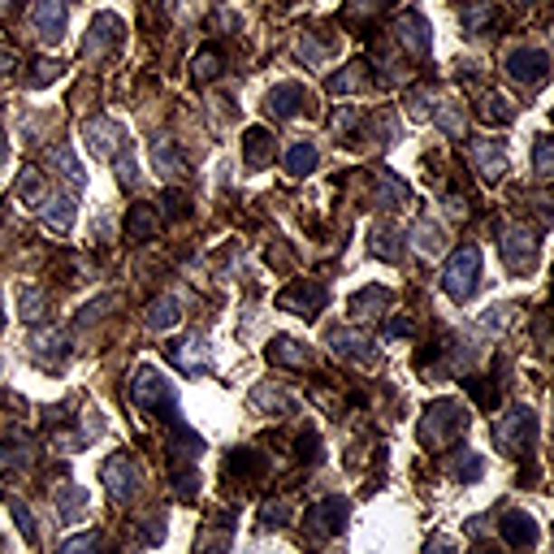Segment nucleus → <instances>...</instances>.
Returning <instances> with one entry per match:
<instances>
[{
  "instance_id": "nucleus-51",
  "label": "nucleus",
  "mask_w": 554,
  "mask_h": 554,
  "mask_svg": "<svg viewBox=\"0 0 554 554\" xmlns=\"http://www.w3.org/2000/svg\"><path fill=\"white\" fill-rule=\"evenodd\" d=\"M437 121H442V130H451V135H463V118H459L455 109H442V113H437Z\"/></svg>"
},
{
  "instance_id": "nucleus-38",
  "label": "nucleus",
  "mask_w": 554,
  "mask_h": 554,
  "mask_svg": "<svg viewBox=\"0 0 554 554\" xmlns=\"http://www.w3.org/2000/svg\"><path fill=\"white\" fill-rule=\"evenodd\" d=\"M533 169L541 178H554V138H537L533 143Z\"/></svg>"
},
{
  "instance_id": "nucleus-42",
  "label": "nucleus",
  "mask_w": 554,
  "mask_h": 554,
  "mask_svg": "<svg viewBox=\"0 0 554 554\" xmlns=\"http://www.w3.org/2000/svg\"><path fill=\"white\" fill-rule=\"evenodd\" d=\"M100 546V533L91 529V533H79V537H65L61 541V554H91Z\"/></svg>"
},
{
  "instance_id": "nucleus-54",
  "label": "nucleus",
  "mask_w": 554,
  "mask_h": 554,
  "mask_svg": "<svg viewBox=\"0 0 554 554\" xmlns=\"http://www.w3.org/2000/svg\"><path fill=\"white\" fill-rule=\"evenodd\" d=\"M425 554H455V541H451V537H429V541H425Z\"/></svg>"
},
{
  "instance_id": "nucleus-8",
  "label": "nucleus",
  "mask_w": 554,
  "mask_h": 554,
  "mask_svg": "<svg viewBox=\"0 0 554 554\" xmlns=\"http://www.w3.org/2000/svg\"><path fill=\"white\" fill-rule=\"evenodd\" d=\"M507 74L520 87H537V82L550 74V53H541V48H515L511 57H507Z\"/></svg>"
},
{
  "instance_id": "nucleus-13",
  "label": "nucleus",
  "mask_w": 554,
  "mask_h": 554,
  "mask_svg": "<svg viewBox=\"0 0 554 554\" xmlns=\"http://www.w3.org/2000/svg\"><path fill=\"white\" fill-rule=\"evenodd\" d=\"M498 524H502V541L511 550H533L537 546V520L529 511H507Z\"/></svg>"
},
{
  "instance_id": "nucleus-46",
  "label": "nucleus",
  "mask_w": 554,
  "mask_h": 554,
  "mask_svg": "<svg viewBox=\"0 0 554 554\" xmlns=\"http://www.w3.org/2000/svg\"><path fill=\"white\" fill-rule=\"evenodd\" d=\"M299 463H320V437L317 434L299 437Z\"/></svg>"
},
{
  "instance_id": "nucleus-9",
  "label": "nucleus",
  "mask_w": 554,
  "mask_h": 554,
  "mask_svg": "<svg viewBox=\"0 0 554 554\" xmlns=\"http://www.w3.org/2000/svg\"><path fill=\"white\" fill-rule=\"evenodd\" d=\"M82 135L91 143V152L104 160H118L121 152H126V135H121V126L113 118H91L82 126Z\"/></svg>"
},
{
  "instance_id": "nucleus-25",
  "label": "nucleus",
  "mask_w": 554,
  "mask_h": 554,
  "mask_svg": "<svg viewBox=\"0 0 554 554\" xmlns=\"http://www.w3.org/2000/svg\"><path fill=\"white\" fill-rule=\"evenodd\" d=\"M476 113H481V121H490V126H511V121H515V104L507 96H498V91H485V96H481V104H476Z\"/></svg>"
},
{
  "instance_id": "nucleus-10",
  "label": "nucleus",
  "mask_w": 554,
  "mask_h": 554,
  "mask_svg": "<svg viewBox=\"0 0 554 554\" xmlns=\"http://www.w3.org/2000/svg\"><path fill=\"white\" fill-rule=\"evenodd\" d=\"M26 347H31V359H35L40 368H48V373L65 368V359H70V347H65V338H61L57 330H35Z\"/></svg>"
},
{
  "instance_id": "nucleus-48",
  "label": "nucleus",
  "mask_w": 554,
  "mask_h": 554,
  "mask_svg": "<svg viewBox=\"0 0 554 554\" xmlns=\"http://www.w3.org/2000/svg\"><path fill=\"white\" fill-rule=\"evenodd\" d=\"M407 113H412V118H429V91H425V87L407 96Z\"/></svg>"
},
{
  "instance_id": "nucleus-27",
  "label": "nucleus",
  "mask_w": 554,
  "mask_h": 554,
  "mask_svg": "<svg viewBox=\"0 0 554 554\" xmlns=\"http://www.w3.org/2000/svg\"><path fill=\"white\" fill-rule=\"evenodd\" d=\"M160 230L157 213H152V204H135L130 213H126V238H135V243H143V238H152Z\"/></svg>"
},
{
  "instance_id": "nucleus-29",
  "label": "nucleus",
  "mask_w": 554,
  "mask_h": 554,
  "mask_svg": "<svg viewBox=\"0 0 554 554\" xmlns=\"http://www.w3.org/2000/svg\"><path fill=\"white\" fill-rule=\"evenodd\" d=\"M230 541H234V520H217L208 533L199 537V550L196 554H225V550H230Z\"/></svg>"
},
{
  "instance_id": "nucleus-7",
  "label": "nucleus",
  "mask_w": 554,
  "mask_h": 554,
  "mask_svg": "<svg viewBox=\"0 0 554 554\" xmlns=\"http://www.w3.org/2000/svg\"><path fill=\"white\" fill-rule=\"evenodd\" d=\"M277 303H282L286 312H295V317H317L320 308L330 303V291H325L320 282H308V277H303V282H295L291 291H282Z\"/></svg>"
},
{
  "instance_id": "nucleus-41",
  "label": "nucleus",
  "mask_w": 554,
  "mask_h": 554,
  "mask_svg": "<svg viewBox=\"0 0 554 554\" xmlns=\"http://www.w3.org/2000/svg\"><path fill=\"white\" fill-rule=\"evenodd\" d=\"M18 196L26 199V204H43V182H40L35 169H26V174L18 178Z\"/></svg>"
},
{
  "instance_id": "nucleus-31",
  "label": "nucleus",
  "mask_w": 554,
  "mask_h": 554,
  "mask_svg": "<svg viewBox=\"0 0 554 554\" xmlns=\"http://www.w3.org/2000/svg\"><path fill=\"white\" fill-rule=\"evenodd\" d=\"M312 165H317V148H312V143H295V148L286 152V174H295V178L312 174Z\"/></svg>"
},
{
  "instance_id": "nucleus-55",
  "label": "nucleus",
  "mask_w": 554,
  "mask_h": 554,
  "mask_svg": "<svg viewBox=\"0 0 554 554\" xmlns=\"http://www.w3.org/2000/svg\"><path fill=\"white\" fill-rule=\"evenodd\" d=\"M22 9V0H0V18H14Z\"/></svg>"
},
{
  "instance_id": "nucleus-6",
  "label": "nucleus",
  "mask_w": 554,
  "mask_h": 554,
  "mask_svg": "<svg viewBox=\"0 0 554 554\" xmlns=\"http://www.w3.org/2000/svg\"><path fill=\"white\" fill-rule=\"evenodd\" d=\"M537 442V416L529 407H515V412L502 416L498 425V446L502 451H529Z\"/></svg>"
},
{
  "instance_id": "nucleus-45",
  "label": "nucleus",
  "mask_w": 554,
  "mask_h": 554,
  "mask_svg": "<svg viewBox=\"0 0 554 554\" xmlns=\"http://www.w3.org/2000/svg\"><path fill=\"white\" fill-rule=\"evenodd\" d=\"M468 390H473V398L481 403V407H498V390L490 386V381H481V377H473V381H468Z\"/></svg>"
},
{
  "instance_id": "nucleus-23",
  "label": "nucleus",
  "mask_w": 554,
  "mask_h": 554,
  "mask_svg": "<svg viewBox=\"0 0 554 554\" xmlns=\"http://www.w3.org/2000/svg\"><path fill=\"white\" fill-rule=\"evenodd\" d=\"M225 473L243 476V481H260V476L269 473V459L260 455V451H252V446H243V451H230V459H225Z\"/></svg>"
},
{
  "instance_id": "nucleus-21",
  "label": "nucleus",
  "mask_w": 554,
  "mask_h": 554,
  "mask_svg": "<svg viewBox=\"0 0 554 554\" xmlns=\"http://www.w3.org/2000/svg\"><path fill=\"white\" fill-rule=\"evenodd\" d=\"M269 359L282 364V368H312V351H308L303 342H295V338H286V334H277L273 342H269Z\"/></svg>"
},
{
  "instance_id": "nucleus-17",
  "label": "nucleus",
  "mask_w": 554,
  "mask_h": 554,
  "mask_svg": "<svg viewBox=\"0 0 554 554\" xmlns=\"http://www.w3.org/2000/svg\"><path fill=\"white\" fill-rule=\"evenodd\" d=\"M70 22V5L65 0H35V31L43 40H61Z\"/></svg>"
},
{
  "instance_id": "nucleus-3",
  "label": "nucleus",
  "mask_w": 554,
  "mask_h": 554,
  "mask_svg": "<svg viewBox=\"0 0 554 554\" xmlns=\"http://www.w3.org/2000/svg\"><path fill=\"white\" fill-rule=\"evenodd\" d=\"M476 277H481V252H476L473 243H463V247H455L451 260L442 264V291L455 299V303H463V299H473Z\"/></svg>"
},
{
  "instance_id": "nucleus-52",
  "label": "nucleus",
  "mask_w": 554,
  "mask_h": 554,
  "mask_svg": "<svg viewBox=\"0 0 554 554\" xmlns=\"http://www.w3.org/2000/svg\"><path fill=\"white\" fill-rule=\"evenodd\" d=\"M286 515H291L286 502H269V507H264V524H269V529H273V524H286Z\"/></svg>"
},
{
  "instance_id": "nucleus-34",
  "label": "nucleus",
  "mask_w": 554,
  "mask_h": 554,
  "mask_svg": "<svg viewBox=\"0 0 554 554\" xmlns=\"http://www.w3.org/2000/svg\"><path fill=\"white\" fill-rule=\"evenodd\" d=\"M256 407H269V412H291L295 407V398L286 395V390H273V386H256Z\"/></svg>"
},
{
  "instance_id": "nucleus-37",
  "label": "nucleus",
  "mask_w": 554,
  "mask_h": 554,
  "mask_svg": "<svg viewBox=\"0 0 554 554\" xmlns=\"http://www.w3.org/2000/svg\"><path fill=\"white\" fill-rule=\"evenodd\" d=\"M373 256H381V260H398L403 256V247H398V234L390 230V225H381L373 234Z\"/></svg>"
},
{
  "instance_id": "nucleus-39",
  "label": "nucleus",
  "mask_w": 554,
  "mask_h": 554,
  "mask_svg": "<svg viewBox=\"0 0 554 554\" xmlns=\"http://www.w3.org/2000/svg\"><path fill=\"white\" fill-rule=\"evenodd\" d=\"M191 70H196V79H199V82L217 79V74H221V53H217V48H208V53H199Z\"/></svg>"
},
{
  "instance_id": "nucleus-47",
  "label": "nucleus",
  "mask_w": 554,
  "mask_h": 554,
  "mask_svg": "<svg viewBox=\"0 0 554 554\" xmlns=\"http://www.w3.org/2000/svg\"><path fill=\"white\" fill-rule=\"evenodd\" d=\"M18 65H22L18 48H9V43H0V79H14V74H18Z\"/></svg>"
},
{
  "instance_id": "nucleus-20",
  "label": "nucleus",
  "mask_w": 554,
  "mask_h": 554,
  "mask_svg": "<svg viewBox=\"0 0 554 554\" xmlns=\"http://www.w3.org/2000/svg\"><path fill=\"white\" fill-rule=\"evenodd\" d=\"M277 152V138L264 130V126H252L247 135H243V160L252 165V169H264Z\"/></svg>"
},
{
  "instance_id": "nucleus-40",
  "label": "nucleus",
  "mask_w": 554,
  "mask_h": 554,
  "mask_svg": "<svg viewBox=\"0 0 554 554\" xmlns=\"http://www.w3.org/2000/svg\"><path fill=\"white\" fill-rule=\"evenodd\" d=\"M359 70H364V65H347L342 74H334V79H330V91H359V87L368 82Z\"/></svg>"
},
{
  "instance_id": "nucleus-11",
  "label": "nucleus",
  "mask_w": 554,
  "mask_h": 554,
  "mask_svg": "<svg viewBox=\"0 0 554 554\" xmlns=\"http://www.w3.org/2000/svg\"><path fill=\"white\" fill-rule=\"evenodd\" d=\"M347 515H351V507H347V498H320L317 507L308 511V524H317L320 537H338L342 529H347Z\"/></svg>"
},
{
  "instance_id": "nucleus-12",
  "label": "nucleus",
  "mask_w": 554,
  "mask_h": 554,
  "mask_svg": "<svg viewBox=\"0 0 554 554\" xmlns=\"http://www.w3.org/2000/svg\"><path fill=\"white\" fill-rule=\"evenodd\" d=\"M303 104H308V91H303L299 82H277L273 91H269V100H264V109H269L277 121L299 118V113H303Z\"/></svg>"
},
{
  "instance_id": "nucleus-36",
  "label": "nucleus",
  "mask_w": 554,
  "mask_h": 554,
  "mask_svg": "<svg viewBox=\"0 0 554 554\" xmlns=\"http://www.w3.org/2000/svg\"><path fill=\"white\" fill-rule=\"evenodd\" d=\"M18 303H22V317L31 320H43V308H48V299H43V291H35V286H22L18 291Z\"/></svg>"
},
{
  "instance_id": "nucleus-56",
  "label": "nucleus",
  "mask_w": 554,
  "mask_h": 554,
  "mask_svg": "<svg viewBox=\"0 0 554 554\" xmlns=\"http://www.w3.org/2000/svg\"><path fill=\"white\" fill-rule=\"evenodd\" d=\"M9 160V138H5V130H0V165Z\"/></svg>"
},
{
  "instance_id": "nucleus-33",
  "label": "nucleus",
  "mask_w": 554,
  "mask_h": 554,
  "mask_svg": "<svg viewBox=\"0 0 554 554\" xmlns=\"http://www.w3.org/2000/svg\"><path fill=\"white\" fill-rule=\"evenodd\" d=\"M57 507H61V515H65V520H79V515L87 511V494H82L79 485H61Z\"/></svg>"
},
{
  "instance_id": "nucleus-22",
  "label": "nucleus",
  "mask_w": 554,
  "mask_h": 554,
  "mask_svg": "<svg viewBox=\"0 0 554 554\" xmlns=\"http://www.w3.org/2000/svg\"><path fill=\"white\" fill-rule=\"evenodd\" d=\"M118 40H121V22L113 18V14H100V18L91 22V35H87V57H100V48L113 53Z\"/></svg>"
},
{
  "instance_id": "nucleus-28",
  "label": "nucleus",
  "mask_w": 554,
  "mask_h": 554,
  "mask_svg": "<svg viewBox=\"0 0 554 554\" xmlns=\"http://www.w3.org/2000/svg\"><path fill=\"white\" fill-rule=\"evenodd\" d=\"M48 160H53V165L61 169V178H70L74 186H82V182H87V174H82L79 157L70 152V143H53V148H48Z\"/></svg>"
},
{
  "instance_id": "nucleus-2",
  "label": "nucleus",
  "mask_w": 554,
  "mask_h": 554,
  "mask_svg": "<svg viewBox=\"0 0 554 554\" xmlns=\"http://www.w3.org/2000/svg\"><path fill=\"white\" fill-rule=\"evenodd\" d=\"M468 429V416H463V407L459 403H451V398H437V403H429L425 407V416H420V442L429 446V451H437V446H446L455 434H463Z\"/></svg>"
},
{
  "instance_id": "nucleus-58",
  "label": "nucleus",
  "mask_w": 554,
  "mask_h": 554,
  "mask_svg": "<svg viewBox=\"0 0 554 554\" xmlns=\"http://www.w3.org/2000/svg\"><path fill=\"white\" fill-rule=\"evenodd\" d=\"M473 554H490V550H473Z\"/></svg>"
},
{
  "instance_id": "nucleus-50",
  "label": "nucleus",
  "mask_w": 554,
  "mask_h": 554,
  "mask_svg": "<svg viewBox=\"0 0 554 554\" xmlns=\"http://www.w3.org/2000/svg\"><path fill=\"white\" fill-rule=\"evenodd\" d=\"M57 74H61V65H57V61H43V65H40V74H31V87H48V82L57 79Z\"/></svg>"
},
{
  "instance_id": "nucleus-43",
  "label": "nucleus",
  "mask_w": 554,
  "mask_h": 554,
  "mask_svg": "<svg viewBox=\"0 0 554 554\" xmlns=\"http://www.w3.org/2000/svg\"><path fill=\"white\" fill-rule=\"evenodd\" d=\"M22 463H26L22 442H18V437H14V442H5V446H0V468H5V473H18Z\"/></svg>"
},
{
  "instance_id": "nucleus-24",
  "label": "nucleus",
  "mask_w": 554,
  "mask_h": 554,
  "mask_svg": "<svg viewBox=\"0 0 554 554\" xmlns=\"http://www.w3.org/2000/svg\"><path fill=\"white\" fill-rule=\"evenodd\" d=\"M178 320H182V303L174 295L152 299V303H148V312H143V325H148V330H174Z\"/></svg>"
},
{
  "instance_id": "nucleus-32",
  "label": "nucleus",
  "mask_w": 554,
  "mask_h": 554,
  "mask_svg": "<svg viewBox=\"0 0 554 554\" xmlns=\"http://www.w3.org/2000/svg\"><path fill=\"white\" fill-rule=\"evenodd\" d=\"M386 303H390V291H381V286H368V291H359V295L351 299V312H356V317H373V308L381 312Z\"/></svg>"
},
{
  "instance_id": "nucleus-4",
  "label": "nucleus",
  "mask_w": 554,
  "mask_h": 554,
  "mask_svg": "<svg viewBox=\"0 0 554 554\" xmlns=\"http://www.w3.org/2000/svg\"><path fill=\"white\" fill-rule=\"evenodd\" d=\"M100 481H104V494L113 498V502H130V498L138 494V485H143V468H138L126 451H118V455L104 459Z\"/></svg>"
},
{
  "instance_id": "nucleus-30",
  "label": "nucleus",
  "mask_w": 554,
  "mask_h": 554,
  "mask_svg": "<svg viewBox=\"0 0 554 554\" xmlns=\"http://www.w3.org/2000/svg\"><path fill=\"white\" fill-rule=\"evenodd\" d=\"M451 473H455L463 485H473V481H481V473H485V459L476 455V451H459V455L451 459Z\"/></svg>"
},
{
  "instance_id": "nucleus-19",
  "label": "nucleus",
  "mask_w": 554,
  "mask_h": 554,
  "mask_svg": "<svg viewBox=\"0 0 554 554\" xmlns=\"http://www.w3.org/2000/svg\"><path fill=\"white\" fill-rule=\"evenodd\" d=\"M165 356L174 359L182 373H199V368H208V347H204V338H182V342H169V347H165Z\"/></svg>"
},
{
  "instance_id": "nucleus-5",
  "label": "nucleus",
  "mask_w": 554,
  "mask_h": 554,
  "mask_svg": "<svg viewBox=\"0 0 554 554\" xmlns=\"http://www.w3.org/2000/svg\"><path fill=\"white\" fill-rule=\"evenodd\" d=\"M498 247H502V260H507L511 273H533L537 269V238L529 234V230L507 225V230L498 234Z\"/></svg>"
},
{
  "instance_id": "nucleus-18",
  "label": "nucleus",
  "mask_w": 554,
  "mask_h": 554,
  "mask_svg": "<svg viewBox=\"0 0 554 554\" xmlns=\"http://www.w3.org/2000/svg\"><path fill=\"white\" fill-rule=\"evenodd\" d=\"M395 31H398V40H403V48L407 53H416V57H429V22L420 18V14H398L395 22Z\"/></svg>"
},
{
  "instance_id": "nucleus-49",
  "label": "nucleus",
  "mask_w": 554,
  "mask_h": 554,
  "mask_svg": "<svg viewBox=\"0 0 554 554\" xmlns=\"http://www.w3.org/2000/svg\"><path fill=\"white\" fill-rule=\"evenodd\" d=\"M381 186H386V199H390V204H398V199L407 196V186H403V182H398L395 174H390V169L381 174Z\"/></svg>"
},
{
  "instance_id": "nucleus-53",
  "label": "nucleus",
  "mask_w": 554,
  "mask_h": 554,
  "mask_svg": "<svg viewBox=\"0 0 554 554\" xmlns=\"http://www.w3.org/2000/svg\"><path fill=\"white\" fill-rule=\"evenodd\" d=\"M330 53L325 43H312V40H299V61H320Z\"/></svg>"
},
{
  "instance_id": "nucleus-26",
  "label": "nucleus",
  "mask_w": 554,
  "mask_h": 554,
  "mask_svg": "<svg viewBox=\"0 0 554 554\" xmlns=\"http://www.w3.org/2000/svg\"><path fill=\"white\" fill-rule=\"evenodd\" d=\"M40 217H43V225H53V230H70V225H74V199L70 196H43Z\"/></svg>"
},
{
  "instance_id": "nucleus-1",
  "label": "nucleus",
  "mask_w": 554,
  "mask_h": 554,
  "mask_svg": "<svg viewBox=\"0 0 554 554\" xmlns=\"http://www.w3.org/2000/svg\"><path fill=\"white\" fill-rule=\"evenodd\" d=\"M130 403L138 412H157L165 420H178V398H174V386L152 368V364H138L130 373Z\"/></svg>"
},
{
  "instance_id": "nucleus-15",
  "label": "nucleus",
  "mask_w": 554,
  "mask_h": 554,
  "mask_svg": "<svg viewBox=\"0 0 554 554\" xmlns=\"http://www.w3.org/2000/svg\"><path fill=\"white\" fill-rule=\"evenodd\" d=\"M330 347H334L338 356L342 359H359V364H373L377 359V342L368 334H359V330H334V334H330Z\"/></svg>"
},
{
  "instance_id": "nucleus-16",
  "label": "nucleus",
  "mask_w": 554,
  "mask_h": 554,
  "mask_svg": "<svg viewBox=\"0 0 554 554\" xmlns=\"http://www.w3.org/2000/svg\"><path fill=\"white\" fill-rule=\"evenodd\" d=\"M152 169H157L160 178H169V182L186 178V160H182V152L174 148V138H169V135L152 138Z\"/></svg>"
},
{
  "instance_id": "nucleus-44",
  "label": "nucleus",
  "mask_w": 554,
  "mask_h": 554,
  "mask_svg": "<svg viewBox=\"0 0 554 554\" xmlns=\"http://www.w3.org/2000/svg\"><path fill=\"white\" fill-rule=\"evenodd\" d=\"M9 511H14V520H18V533L35 546L40 537H35V524H31V511H26V502H18V498H9Z\"/></svg>"
},
{
  "instance_id": "nucleus-14",
  "label": "nucleus",
  "mask_w": 554,
  "mask_h": 554,
  "mask_svg": "<svg viewBox=\"0 0 554 554\" xmlns=\"http://www.w3.org/2000/svg\"><path fill=\"white\" fill-rule=\"evenodd\" d=\"M473 165L476 174L485 182H498L502 174H507V152H502V143H494V138H476L473 143Z\"/></svg>"
},
{
  "instance_id": "nucleus-57",
  "label": "nucleus",
  "mask_w": 554,
  "mask_h": 554,
  "mask_svg": "<svg viewBox=\"0 0 554 554\" xmlns=\"http://www.w3.org/2000/svg\"><path fill=\"white\" fill-rule=\"evenodd\" d=\"M515 5H533V0H515Z\"/></svg>"
},
{
  "instance_id": "nucleus-59",
  "label": "nucleus",
  "mask_w": 554,
  "mask_h": 554,
  "mask_svg": "<svg viewBox=\"0 0 554 554\" xmlns=\"http://www.w3.org/2000/svg\"><path fill=\"white\" fill-rule=\"evenodd\" d=\"M0 325H5V317H0Z\"/></svg>"
},
{
  "instance_id": "nucleus-35",
  "label": "nucleus",
  "mask_w": 554,
  "mask_h": 554,
  "mask_svg": "<svg viewBox=\"0 0 554 554\" xmlns=\"http://www.w3.org/2000/svg\"><path fill=\"white\" fill-rule=\"evenodd\" d=\"M494 22V5L490 0H468L463 5V26L468 31H481V26H490Z\"/></svg>"
}]
</instances>
